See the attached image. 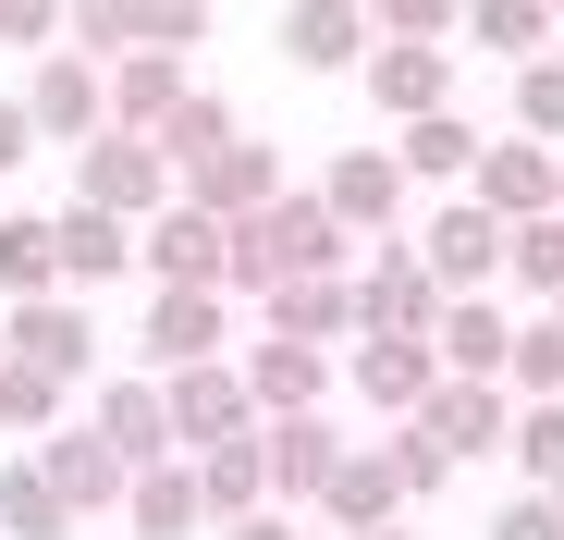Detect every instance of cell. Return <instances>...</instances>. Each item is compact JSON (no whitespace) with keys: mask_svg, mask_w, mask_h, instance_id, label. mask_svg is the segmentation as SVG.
I'll return each mask as SVG.
<instances>
[{"mask_svg":"<svg viewBox=\"0 0 564 540\" xmlns=\"http://www.w3.org/2000/svg\"><path fill=\"white\" fill-rule=\"evenodd\" d=\"M356 258V234L332 222V197L319 185H295V197H270L258 222H234V295H282V283H319V270H344Z\"/></svg>","mask_w":564,"mask_h":540,"instance_id":"6da1fadb","label":"cell"},{"mask_svg":"<svg viewBox=\"0 0 564 540\" xmlns=\"http://www.w3.org/2000/svg\"><path fill=\"white\" fill-rule=\"evenodd\" d=\"M172 185H184V172L160 160V136H123V123H111L99 148H74V197H86V209H111V222H135V234L172 209Z\"/></svg>","mask_w":564,"mask_h":540,"instance_id":"7a4b0ae2","label":"cell"},{"mask_svg":"<svg viewBox=\"0 0 564 540\" xmlns=\"http://www.w3.org/2000/svg\"><path fill=\"white\" fill-rule=\"evenodd\" d=\"M442 283H430V258L417 246H368V270H356V344L368 332H393V344H430L442 332Z\"/></svg>","mask_w":564,"mask_h":540,"instance_id":"3957f363","label":"cell"},{"mask_svg":"<svg viewBox=\"0 0 564 540\" xmlns=\"http://www.w3.org/2000/svg\"><path fill=\"white\" fill-rule=\"evenodd\" d=\"M417 258H430V283H442V295H491L503 270H516V222L479 209V197H454V209L417 234Z\"/></svg>","mask_w":564,"mask_h":540,"instance_id":"277c9868","label":"cell"},{"mask_svg":"<svg viewBox=\"0 0 564 540\" xmlns=\"http://www.w3.org/2000/svg\"><path fill=\"white\" fill-rule=\"evenodd\" d=\"M25 111H37V136H50V148H99V136H111V62L50 50V62L25 74Z\"/></svg>","mask_w":564,"mask_h":540,"instance_id":"5b68a950","label":"cell"},{"mask_svg":"<svg viewBox=\"0 0 564 540\" xmlns=\"http://www.w3.org/2000/svg\"><path fill=\"white\" fill-rule=\"evenodd\" d=\"M148 283H197V295H234V222L221 209H197V197H172L160 222H148Z\"/></svg>","mask_w":564,"mask_h":540,"instance_id":"8992f818","label":"cell"},{"mask_svg":"<svg viewBox=\"0 0 564 540\" xmlns=\"http://www.w3.org/2000/svg\"><path fill=\"white\" fill-rule=\"evenodd\" d=\"M37 467L62 479V504H74V516H123V504H135V455H123V442H111L99 418L50 430V442H37Z\"/></svg>","mask_w":564,"mask_h":540,"instance_id":"52a82bcc","label":"cell"},{"mask_svg":"<svg viewBox=\"0 0 564 540\" xmlns=\"http://www.w3.org/2000/svg\"><path fill=\"white\" fill-rule=\"evenodd\" d=\"M344 381H356V406H368V418H393V430H405L454 369H442V344H393V332H368V344L344 356Z\"/></svg>","mask_w":564,"mask_h":540,"instance_id":"ba28073f","label":"cell"},{"mask_svg":"<svg viewBox=\"0 0 564 540\" xmlns=\"http://www.w3.org/2000/svg\"><path fill=\"white\" fill-rule=\"evenodd\" d=\"M270 50L295 62V74H368V50H381V13H368V0H295Z\"/></svg>","mask_w":564,"mask_h":540,"instance_id":"9c48e42d","label":"cell"},{"mask_svg":"<svg viewBox=\"0 0 564 540\" xmlns=\"http://www.w3.org/2000/svg\"><path fill=\"white\" fill-rule=\"evenodd\" d=\"M368 111H381V123L454 111V50L442 37H381V50H368Z\"/></svg>","mask_w":564,"mask_h":540,"instance_id":"30bf717a","label":"cell"},{"mask_svg":"<svg viewBox=\"0 0 564 540\" xmlns=\"http://www.w3.org/2000/svg\"><path fill=\"white\" fill-rule=\"evenodd\" d=\"M516 418H528V406H516V381H442V393L417 406V430L442 442L454 467H466V455H516Z\"/></svg>","mask_w":564,"mask_h":540,"instance_id":"8fae6325","label":"cell"},{"mask_svg":"<svg viewBox=\"0 0 564 540\" xmlns=\"http://www.w3.org/2000/svg\"><path fill=\"white\" fill-rule=\"evenodd\" d=\"M258 430V393H246V369H172V442L184 455H221V442H246Z\"/></svg>","mask_w":564,"mask_h":540,"instance_id":"7c38bea8","label":"cell"},{"mask_svg":"<svg viewBox=\"0 0 564 540\" xmlns=\"http://www.w3.org/2000/svg\"><path fill=\"white\" fill-rule=\"evenodd\" d=\"M135 344H148V381H172V369H209V356H221V295H197V283H160V295H148V320H135Z\"/></svg>","mask_w":564,"mask_h":540,"instance_id":"4fadbf2b","label":"cell"},{"mask_svg":"<svg viewBox=\"0 0 564 540\" xmlns=\"http://www.w3.org/2000/svg\"><path fill=\"white\" fill-rule=\"evenodd\" d=\"M258 430H270V504H332V479H344L356 442L332 418H258Z\"/></svg>","mask_w":564,"mask_h":540,"instance_id":"5bb4252c","label":"cell"},{"mask_svg":"<svg viewBox=\"0 0 564 540\" xmlns=\"http://www.w3.org/2000/svg\"><path fill=\"white\" fill-rule=\"evenodd\" d=\"M479 209H503V222H540V209H564V148H540V136H503L491 160H479V185H466Z\"/></svg>","mask_w":564,"mask_h":540,"instance_id":"9a60e30c","label":"cell"},{"mask_svg":"<svg viewBox=\"0 0 564 540\" xmlns=\"http://www.w3.org/2000/svg\"><path fill=\"white\" fill-rule=\"evenodd\" d=\"M123 528H135V540H197V528H221V516H209V479H197V455H160V467H135V504H123Z\"/></svg>","mask_w":564,"mask_h":540,"instance_id":"2e32d148","label":"cell"},{"mask_svg":"<svg viewBox=\"0 0 564 540\" xmlns=\"http://www.w3.org/2000/svg\"><path fill=\"white\" fill-rule=\"evenodd\" d=\"M319 197H332V222H344V234H381V222L405 209V160H393V148H332Z\"/></svg>","mask_w":564,"mask_h":540,"instance_id":"e0dca14e","label":"cell"},{"mask_svg":"<svg viewBox=\"0 0 564 540\" xmlns=\"http://www.w3.org/2000/svg\"><path fill=\"white\" fill-rule=\"evenodd\" d=\"M516 332H528V320H503L491 295H454L430 344H442V369H454V381H516Z\"/></svg>","mask_w":564,"mask_h":540,"instance_id":"ac0fdd59","label":"cell"},{"mask_svg":"<svg viewBox=\"0 0 564 540\" xmlns=\"http://www.w3.org/2000/svg\"><path fill=\"white\" fill-rule=\"evenodd\" d=\"M246 393H258V418H319V393H332V356H319V344H282V332H258V356H246Z\"/></svg>","mask_w":564,"mask_h":540,"instance_id":"d6986e66","label":"cell"},{"mask_svg":"<svg viewBox=\"0 0 564 540\" xmlns=\"http://www.w3.org/2000/svg\"><path fill=\"white\" fill-rule=\"evenodd\" d=\"M184 99H197L184 50H135V62H111V123H123V136H160Z\"/></svg>","mask_w":564,"mask_h":540,"instance_id":"ffe728a7","label":"cell"},{"mask_svg":"<svg viewBox=\"0 0 564 540\" xmlns=\"http://www.w3.org/2000/svg\"><path fill=\"white\" fill-rule=\"evenodd\" d=\"M0 356H25V369H50V381H86V356H99V332H86V307L37 295V307H13V332H0Z\"/></svg>","mask_w":564,"mask_h":540,"instance_id":"44dd1931","label":"cell"},{"mask_svg":"<svg viewBox=\"0 0 564 540\" xmlns=\"http://www.w3.org/2000/svg\"><path fill=\"white\" fill-rule=\"evenodd\" d=\"M50 222H62V283H74V295H86V283H111V270H148V258H135L148 234L111 222V209H86V197H74V209H50Z\"/></svg>","mask_w":564,"mask_h":540,"instance_id":"7402d4cb","label":"cell"},{"mask_svg":"<svg viewBox=\"0 0 564 540\" xmlns=\"http://www.w3.org/2000/svg\"><path fill=\"white\" fill-rule=\"evenodd\" d=\"M393 504H405V467H393V442H356V455H344V479H332V528L344 540H368V528H393Z\"/></svg>","mask_w":564,"mask_h":540,"instance_id":"603a6c76","label":"cell"},{"mask_svg":"<svg viewBox=\"0 0 564 540\" xmlns=\"http://www.w3.org/2000/svg\"><path fill=\"white\" fill-rule=\"evenodd\" d=\"M184 197H197V209H221V222H258L270 197H295V185H282V160H270L258 136H234V148H221V160H209Z\"/></svg>","mask_w":564,"mask_h":540,"instance_id":"cb8c5ba5","label":"cell"},{"mask_svg":"<svg viewBox=\"0 0 564 540\" xmlns=\"http://www.w3.org/2000/svg\"><path fill=\"white\" fill-rule=\"evenodd\" d=\"M282 344H344L356 332V270H319V283H282L270 307H258Z\"/></svg>","mask_w":564,"mask_h":540,"instance_id":"d4e9b609","label":"cell"},{"mask_svg":"<svg viewBox=\"0 0 564 540\" xmlns=\"http://www.w3.org/2000/svg\"><path fill=\"white\" fill-rule=\"evenodd\" d=\"M99 430L123 442L135 467H160V455H184V442H172V381H111V393H99Z\"/></svg>","mask_w":564,"mask_h":540,"instance_id":"484cf974","label":"cell"},{"mask_svg":"<svg viewBox=\"0 0 564 540\" xmlns=\"http://www.w3.org/2000/svg\"><path fill=\"white\" fill-rule=\"evenodd\" d=\"M197 479H209V516H221V528L270 516V430H246V442H221V455H197Z\"/></svg>","mask_w":564,"mask_h":540,"instance_id":"4316f807","label":"cell"},{"mask_svg":"<svg viewBox=\"0 0 564 540\" xmlns=\"http://www.w3.org/2000/svg\"><path fill=\"white\" fill-rule=\"evenodd\" d=\"M0 295H13V307L62 295V222H25V209H0Z\"/></svg>","mask_w":564,"mask_h":540,"instance_id":"83f0119b","label":"cell"},{"mask_svg":"<svg viewBox=\"0 0 564 540\" xmlns=\"http://www.w3.org/2000/svg\"><path fill=\"white\" fill-rule=\"evenodd\" d=\"M405 172H417V185H479V123H466V111H430V123H405V148H393Z\"/></svg>","mask_w":564,"mask_h":540,"instance_id":"f1b7e54d","label":"cell"},{"mask_svg":"<svg viewBox=\"0 0 564 540\" xmlns=\"http://www.w3.org/2000/svg\"><path fill=\"white\" fill-rule=\"evenodd\" d=\"M0 540H74V504H62V479L37 455L0 467Z\"/></svg>","mask_w":564,"mask_h":540,"instance_id":"f546056e","label":"cell"},{"mask_svg":"<svg viewBox=\"0 0 564 540\" xmlns=\"http://www.w3.org/2000/svg\"><path fill=\"white\" fill-rule=\"evenodd\" d=\"M466 37H479V50H503V62H540L564 25H552V0H466Z\"/></svg>","mask_w":564,"mask_h":540,"instance_id":"4dcf8cb0","label":"cell"},{"mask_svg":"<svg viewBox=\"0 0 564 540\" xmlns=\"http://www.w3.org/2000/svg\"><path fill=\"white\" fill-rule=\"evenodd\" d=\"M234 136H246V123H234V111H221V99H209V86H197V99H184V111H172V123H160V160H172V172H184V185H197V172H209V160H221V148H234Z\"/></svg>","mask_w":564,"mask_h":540,"instance_id":"1f68e13d","label":"cell"},{"mask_svg":"<svg viewBox=\"0 0 564 540\" xmlns=\"http://www.w3.org/2000/svg\"><path fill=\"white\" fill-rule=\"evenodd\" d=\"M62 393H74V381H50V369H25V356H0V430H25V442H50V430H74V418H62Z\"/></svg>","mask_w":564,"mask_h":540,"instance_id":"d6a6232c","label":"cell"},{"mask_svg":"<svg viewBox=\"0 0 564 540\" xmlns=\"http://www.w3.org/2000/svg\"><path fill=\"white\" fill-rule=\"evenodd\" d=\"M74 50L86 62H135L148 50V0H74Z\"/></svg>","mask_w":564,"mask_h":540,"instance_id":"836d02e7","label":"cell"},{"mask_svg":"<svg viewBox=\"0 0 564 540\" xmlns=\"http://www.w3.org/2000/svg\"><path fill=\"white\" fill-rule=\"evenodd\" d=\"M503 283H528L540 307H564V209H540V222H516V270Z\"/></svg>","mask_w":564,"mask_h":540,"instance_id":"e575fe53","label":"cell"},{"mask_svg":"<svg viewBox=\"0 0 564 540\" xmlns=\"http://www.w3.org/2000/svg\"><path fill=\"white\" fill-rule=\"evenodd\" d=\"M552 393H564V307H540L516 332V406H552Z\"/></svg>","mask_w":564,"mask_h":540,"instance_id":"d590c367","label":"cell"},{"mask_svg":"<svg viewBox=\"0 0 564 540\" xmlns=\"http://www.w3.org/2000/svg\"><path fill=\"white\" fill-rule=\"evenodd\" d=\"M516 136H540V148H564V50H540V62H516Z\"/></svg>","mask_w":564,"mask_h":540,"instance_id":"8d00e7d4","label":"cell"},{"mask_svg":"<svg viewBox=\"0 0 564 540\" xmlns=\"http://www.w3.org/2000/svg\"><path fill=\"white\" fill-rule=\"evenodd\" d=\"M516 467H528V492H564V393L516 418Z\"/></svg>","mask_w":564,"mask_h":540,"instance_id":"74e56055","label":"cell"},{"mask_svg":"<svg viewBox=\"0 0 564 540\" xmlns=\"http://www.w3.org/2000/svg\"><path fill=\"white\" fill-rule=\"evenodd\" d=\"M0 50H74V0H0Z\"/></svg>","mask_w":564,"mask_h":540,"instance_id":"f35d334b","label":"cell"},{"mask_svg":"<svg viewBox=\"0 0 564 540\" xmlns=\"http://www.w3.org/2000/svg\"><path fill=\"white\" fill-rule=\"evenodd\" d=\"M368 13H381V37H466V0H368Z\"/></svg>","mask_w":564,"mask_h":540,"instance_id":"ab89813d","label":"cell"},{"mask_svg":"<svg viewBox=\"0 0 564 540\" xmlns=\"http://www.w3.org/2000/svg\"><path fill=\"white\" fill-rule=\"evenodd\" d=\"M393 467H405V504H417V492H442V479H454V455H442V442H430V430H417V418H405V430H393Z\"/></svg>","mask_w":564,"mask_h":540,"instance_id":"60d3db41","label":"cell"},{"mask_svg":"<svg viewBox=\"0 0 564 540\" xmlns=\"http://www.w3.org/2000/svg\"><path fill=\"white\" fill-rule=\"evenodd\" d=\"M491 540H564V504H552V492H516V504L491 516Z\"/></svg>","mask_w":564,"mask_h":540,"instance_id":"b9f144b4","label":"cell"},{"mask_svg":"<svg viewBox=\"0 0 564 540\" xmlns=\"http://www.w3.org/2000/svg\"><path fill=\"white\" fill-rule=\"evenodd\" d=\"M209 37V0H148V50H197Z\"/></svg>","mask_w":564,"mask_h":540,"instance_id":"7bdbcfd3","label":"cell"},{"mask_svg":"<svg viewBox=\"0 0 564 540\" xmlns=\"http://www.w3.org/2000/svg\"><path fill=\"white\" fill-rule=\"evenodd\" d=\"M25 148H50V136H37V111H25V86H13V99H0V172H13Z\"/></svg>","mask_w":564,"mask_h":540,"instance_id":"ee69618b","label":"cell"},{"mask_svg":"<svg viewBox=\"0 0 564 540\" xmlns=\"http://www.w3.org/2000/svg\"><path fill=\"white\" fill-rule=\"evenodd\" d=\"M221 540H307V528H295V516L270 504V516H246V528H221Z\"/></svg>","mask_w":564,"mask_h":540,"instance_id":"f6af8a7d","label":"cell"},{"mask_svg":"<svg viewBox=\"0 0 564 540\" xmlns=\"http://www.w3.org/2000/svg\"><path fill=\"white\" fill-rule=\"evenodd\" d=\"M368 540H405V528H368Z\"/></svg>","mask_w":564,"mask_h":540,"instance_id":"bcb514c9","label":"cell"},{"mask_svg":"<svg viewBox=\"0 0 564 540\" xmlns=\"http://www.w3.org/2000/svg\"><path fill=\"white\" fill-rule=\"evenodd\" d=\"M552 25H564V0H552Z\"/></svg>","mask_w":564,"mask_h":540,"instance_id":"7dc6e473","label":"cell"},{"mask_svg":"<svg viewBox=\"0 0 564 540\" xmlns=\"http://www.w3.org/2000/svg\"><path fill=\"white\" fill-rule=\"evenodd\" d=\"M552 504H564V492H552Z\"/></svg>","mask_w":564,"mask_h":540,"instance_id":"c3c4849f","label":"cell"}]
</instances>
